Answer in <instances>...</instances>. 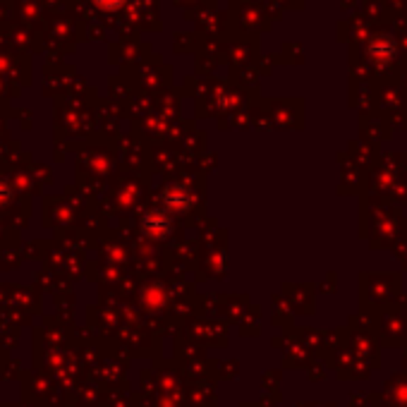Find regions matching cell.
<instances>
[{"label":"cell","mask_w":407,"mask_h":407,"mask_svg":"<svg viewBox=\"0 0 407 407\" xmlns=\"http://www.w3.org/2000/svg\"><path fill=\"white\" fill-rule=\"evenodd\" d=\"M94 3H96L98 8H103V10H115V8H120L125 0H94Z\"/></svg>","instance_id":"6da1fadb"}]
</instances>
